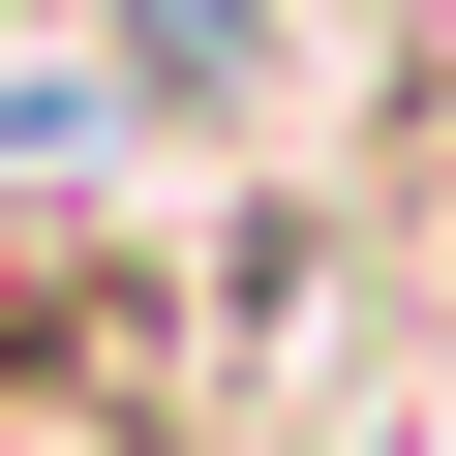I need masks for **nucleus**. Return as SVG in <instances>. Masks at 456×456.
Here are the masks:
<instances>
[{
	"mask_svg": "<svg viewBox=\"0 0 456 456\" xmlns=\"http://www.w3.org/2000/svg\"><path fill=\"white\" fill-rule=\"evenodd\" d=\"M183 426H213V305L92 213H31L0 244V456H183Z\"/></svg>",
	"mask_w": 456,
	"mask_h": 456,
	"instance_id": "obj_1",
	"label": "nucleus"
}]
</instances>
